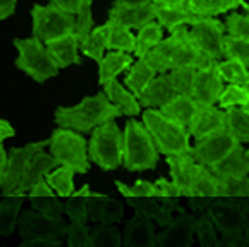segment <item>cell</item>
<instances>
[{"label":"cell","instance_id":"cell-1","mask_svg":"<svg viewBox=\"0 0 249 247\" xmlns=\"http://www.w3.org/2000/svg\"><path fill=\"white\" fill-rule=\"evenodd\" d=\"M143 58L156 69L157 74L170 72V71L184 67V65H193V67L200 69L215 63L197 47V43L193 42L192 35L184 25L170 33L168 38L161 40Z\"/></svg>","mask_w":249,"mask_h":247},{"label":"cell","instance_id":"cell-2","mask_svg":"<svg viewBox=\"0 0 249 247\" xmlns=\"http://www.w3.org/2000/svg\"><path fill=\"white\" fill-rule=\"evenodd\" d=\"M123 116L118 105L107 98L105 92L83 98L74 106H58L54 112V123L62 128L76 130L80 134H89L96 126Z\"/></svg>","mask_w":249,"mask_h":247},{"label":"cell","instance_id":"cell-3","mask_svg":"<svg viewBox=\"0 0 249 247\" xmlns=\"http://www.w3.org/2000/svg\"><path fill=\"white\" fill-rule=\"evenodd\" d=\"M159 150L143 123L136 119L126 121L123 130V168L128 172L156 170Z\"/></svg>","mask_w":249,"mask_h":247},{"label":"cell","instance_id":"cell-4","mask_svg":"<svg viewBox=\"0 0 249 247\" xmlns=\"http://www.w3.org/2000/svg\"><path fill=\"white\" fill-rule=\"evenodd\" d=\"M143 124L150 132L159 154L181 155L192 152V144H190L192 136L186 126L166 118L159 112V108H146L143 112Z\"/></svg>","mask_w":249,"mask_h":247},{"label":"cell","instance_id":"cell-5","mask_svg":"<svg viewBox=\"0 0 249 247\" xmlns=\"http://www.w3.org/2000/svg\"><path fill=\"white\" fill-rule=\"evenodd\" d=\"M89 159L105 172L123 166V130L114 123V119L92 130L89 141Z\"/></svg>","mask_w":249,"mask_h":247},{"label":"cell","instance_id":"cell-6","mask_svg":"<svg viewBox=\"0 0 249 247\" xmlns=\"http://www.w3.org/2000/svg\"><path fill=\"white\" fill-rule=\"evenodd\" d=\"M15 47L18 51L17 58V67L27 74L36 83H44L58 76V63L51 56L47 47H44V42H40L38 38H15Z\"/></svg>","mask_w":249,"mask_h":247},{"label":"cell","instance_id":"cell-7","mask_svg":"<svg viewBox=\"0 0 249 247\" xmlns=\"http://www.w3.org/2000/svg\"><path fill=\"white\" fill-rule=\"evenodd\" d=\"M49 152L54 155L58 164L71 166L76 173H87L90 170L89 142L80 132L58 126L49 137Z\"/></svg>","mask_w":249,"mask_h":247},{"label":"cell","instance_id":"cell-8","mask_svg":"<svg viewBox=\"0 0 249 247\" xmlns=\"http://www.w3.org/2000/svg\"><path fill=\"white\" fill-rule=\"evenodd\" d=\"M206 213L222 235L220 246H242V233L249 224L248 213H244L224 198H215Z\"/></svg>","mask_w":249,"mask_h":247},{"label":"cell","instance_id":"cell-9","mask_svg":"<svg viewBox=\"0 0 249 247\" xmlns=\"http://www.w3.org/2000/svg\"><path fill=\"white\" fill-rule=\"evenodd\" d=\"M33 17V36L47 43L58 36L76 33V17L67 11L58 9L56 6L35 4L31 9Z\"/></svg>","mask_w":249,"mask_h":247},{"label":"cell","instance_id":"cell-10","mask_svg":"<svg viewBox=\"0 0 249 247\" xmlns=\"http://www.w3.org/2000/svg\"><path fill=\"white\" fill-rule=\"evenodd\" d=\"M49 146V139L44 141H35L24 146H15L9 150L7 154V166L4 173L0 175V190L4 195H11V193H20V186L24 182L25 172L29 166V161L33 155L38 154L40 150Z\"/></svg>","mask_w":249,"mask_h":247},{"label":"cell","instance_id":"cell-11","mask_svg":"<svg viewBox=\"0 0 249 247\" xmlns=\"http://www.w3.org/2000/svg\"><path fill=\"white\" fill-rule=\"evenodd\" d=\"M224 31L226 25L220 20L215 17H202L197 24L192 25L190 35L212 62H220L224 58Z\"/></svg>","mask_w":249,"mask_h":247},{"label":"cell","instance_id":"cell-12","mask_svg":"<svg viewBox=\"0 0 249 247\" xmlns=\"http://www.w3.org/2000/svg\"><path fill=\"white\" fill-rule=\"evenodd\" d=\"M238 144H240V141L231 134L228 126H224L212 136H206L204 139L197 141V144L192 146L190 154L197 162L212 168L218 161H222L231 150L237 148Z\"/></svg>","mask_w":249,"mask_h":247},{"label":"cell","instance_id":"cell-13","mask_svg":"<svg viewBox=\"0 0 249 247\" xmlns=\"http://www.w3.org/2000/svg\"><path fill=\"white\" fill-rule=\"evenodd\" d=\"M18 231L24 240H38V238H47V240H62L65 236L67 226L63 224L62 218H53L40 211H24L18 218Z\"/></svg>","mask_w":249,"mask_h":247},{"label":"cell","instance_id":"cell-14","mask_svg":"<svg viewBox=\"0 0 249 247\" xmlns=\"http://www.w3.org/2000/svg\"><path fill=\"white\" fill-rule=\"evenodd\" d=\"M217 63V62H215ZM212 63L208 67L197 69V74L193 80L192 96L200 105H217L220 94L224 92V81L217 71V65Z\"/></svg>","mask_w":249,"mask_h":247},{"label":"cell","instance_id":"cell-15","mask_svg":"<svg viewBox=\"0 0 249 247\" xmlns=\"http://www.w3.org/2000/svg\"><path fill=\"white\" fill-rule=\"evenodd\" d=\"M195 220L197 216L179 213L168 226L156 236V246L159 247H190L195 236Z\"/></svg>","mask_w":249,"mask_h":247},{"label":"cell","instance_id":"cell-16","mask_svg":"<svg viewBox=\"0 0 249 247\" xmlns=\"http://www.w3.org/2000/svg\"><path fill=\"white\" fill-rule=\"evenodd\" d=\"M226 126V110L217 105H206L202 106L197 116L193 118L192 124L188 126L190 136L195 141L204 139L206 136H212L215 132Z\"/></svg>","mask_w":249,"mask_h":247},{"label":"cell","instance_id":"cell-17","mask_svg":"<svg viewBox=\"0 0 249 247\" xmlns=\"http://www.w3.org/2000/svg\"><path fill=\"white\" fill-rule=\"evenodd\" d=\"M27 195H29L33 210L40 211L44 215L53 216V218H62V215L65 213V206L62 204L56 192L51 188L45 179L38 180L36 184L27 192Z\"/></svg>","mask_w":249,"mask_h":247},{"label":"cell","instance_id":"cell-18","mask_svg":"<svg viewBox=\"0 0 249 247\" xmlns=\"http://www.w3.org/2000/svg\"><path fill=\"white\" fill-rule=\"evenodd\" d=\"M156 229L152 218L146 215L136 213L130 218L123 231V246L126 247H154L156 246Z\"/></svg>","mask_w":249,"mask_h":247},{"label":"cell","instance_id":"cell-19","mask_svg":"<svg viewBox=\"0 0 249 247\" xmlns=\"http://www.w3.org/2000/svg\"><path fill=\"white\" fill-rule=\"evenodd\" d=\"M89 220L94 224H116L123 220V202L96 193L89 200Z\"/></svg>","mask_w":249,"mask_h":247},{"label":"cell","instance_id":"cell-20","mask_svg":"<svg viewBox=\"0 0 249 247\" xmlns=\"http://www.w3.org/2000/svg\"><path fill=\"white\" fill-rule=\"evenodd\" d=\"M166 164L170 168V175L175 184L181 188L182 197L192 193V182L199 168V162L192 157V154L181 155H166Z\"/></svg>","mask_w":249,"mask_h":247},{"label":"cell","instance_id":"cell-21","mask_svg":"<svg viewBox=\"0 0 249 247\" xmlns=\"http://www.w3.org/2000/svg\"><path fill=\"white\" fill-rule=\"evenodd\" d=\"M47 51L54 58L60 69H65L69 65H80V38L76 36V33H69L63 36H58L54 40H49L45 43Z\"/></svg>","mask_w":249,"mask_h":247},{"label":"cell","instance_id":"cell-22","mask_svg":"<svg viewBox=\"0 0 249 247\" xmlns=\"http://www.w3.org/2000/svg\"><path fill=\"white\" fill-rule=\"evenodd\" d=\"M177 96L170 78V72H162V74L156 76L150 81V85L143 90V94L139 96V103L144 108H161L162 105H166L170 99H174Z\"/></svg>","mask_w":249,"mask_h":247},{"label":"cell","instance_id":"cell-23","mask_svg":"<svg viewBox=\"0 0 249 247\" xmlns=\"http://www.w3.org/2000/svg\"><path fill=\"white\" fill-rule=\"evenodd\" d=\"M157 4H146V6H116L108 11V18L118 20L119 24L126 25L130 29H141L148 22L156 20Z\"/></svg>","mask_w":249,"mask_h":247},{"label":"cell","instance_id":"cell-24","mask_svg":"<svg viewBox=\"0 0 249 247\" xmlns=\"http://www.w3.org/2000/svg\"><path fill=\"white\" fill-rule=\"evenodd\" d=\"M217 179H242L249 177V154L240 144L233 148L222 161L212 166Z\"/></svg>","mask_w":249,"mask_h":247},{"label":"cell","instance_id":"cell-25","mask_svg":"<svg viewBox=\"0 0 249 247\" xmlns=\"http://www.w3.org/2000/svg\"><path fill=\"white\" fill-rule=\"evenodd\" d=\"M204 105L197 103L190 94H177L174 99H170L166 105H162L159 108L161 114H164L166 118L174 119L177 123H181L182 126H190L193 118L197 116V112Z\"/></svg>","mask_w":249,"mask_h":247},{"label":"cell","instance_id":"cell-26","mask_svg":"<svg viewBox=\"0 0 249 247\" xmlns=\"http://www.w3.org/2000/svg\"><path fill=\"white\" fill-rule=\"evenodd\" d=\"M58 166V161L54 159V155L47 154L44 150H40L38 154L33 155V159L29 161L27 172H25L24 182L20 186V193H27L33 186L36 184L38 180H42L47 177V173H51Z\"/></svg>","mask_w":249,"mask_h":247},{"label":"cell","instance_id":"cell-27","mask_svg":"<svg viewBox=\"0 0 249 247\" xmlns=\"http://www.w3.org/2000/svg\"><path fill=\"white\" fill-rule=\"evenodd\" d=\"M103 92H105V96L112 101L114 105L119 106V110H121L123 116L136 118L137 114L141 112L139 98L134 96L128 88H124L118 80H110L108 83H105V85H103Z\"/></svg>","mask_w":249,"mask_h":247},{"label":"cell","instance_id":"cell-28","mask_svg":"<svg viewBox=\"0 0 249 247\" xmlns=\"http://www.w3.org/2000/svg\"><path fill=\"white\" fill-rule=\"evenodd\" d=\"M134 60H132L130 53H124V51H108L103 60H101L98 65H100V71H98V83L101 87L108 83L110 80H116L123 71L130 67Z\"/></svg>","mask_w":249,"mask_h":247},{"label":"cell","instance_id":"cell-29","mask_svg":"<svg viewBox=\"0 0 249 247\" xmlns=\"http://www.w3.org/2000/svg\"><path fill=\"white\" fill-rule=\"evenodd\" d=\"M126 202L130 204V208H134L136 213L146 215L148 218L156 220L161 228L168 226L174 220V213H170L164 204L161 202L159 197H128Z\"/></svg>","mask_w":249,"mask_h":247},{"label":"cell","instance_id":"cell-30","mask_svg":"<svg viewBox=\"0 0 249 247\" xmlns=\"http://www.w3.org/2000/svg\"><path fill=\"white\" fill-rule=\"evenodd\" d=\"M202 17L192 13L188 7H166V6H157L156 7V20L162 25L164 31H175L177 27L182 25H193L197 24Z\"/></svg>","mask_w":249,"mask_h":247},{"label":"cell","instance_id":"cell-31","mask_svg":"<svg viewBox=\"0 0 249 247\" xmlns=\"http://www.w3.org/2000/svg\"><path fill=\"white\" fill-rule=\"evenodd\" d=\"M186 7L199 17H217L238 7H244L249 13V2L246 0H186Z\"/></svg>","mask_w":249,"mask_h":247},{"label":"cell","instance_id":"cell-32","mask_svg":"<svg viewBox=\"0 0 249 247\" xmlns=\"http://www.w3.org/2000/svg\"><path fill=\"white\" fill-rule=\"evenodd\" d=\"M157 76V71L150 65L144 58H139L134 65L128 67V72L124 76V87L130 90L134 96H141L143 90L150 85V81Z\"/></svg>","mask_w":249,"mask_h":247},{"label":"cell","instance_id":"cell-33","mask_svg":"<svg viewBox=\"0 0 249 247\" xmlns=\"http://www.w3.org/2000/svg\"><path fill=\"white\" fill-rule=\"evenodd\" d=\"M25 200V193H11L4 195L0 204V236H9L15 231L17 216Z\"/></svg>","mask_w":249,"mask_h":247},{"label":"cell","instance_id":"cell-34","mask_svg":"<svg viewBox=\"0 0 249 247\" xmlns=\"http://www.w3.org/2000/svg\"><path fill=\"white\" fill-rule=\"evenodd\" d=\"M107 40H108V24L98 25L94 27L83 42H80V51L83 56H87L96 63H100L105 56L107 51Z\"/></svg>","mask_w":249,"mask_h":247},{"label":"cell","instance_id":"cell-35","mask_svg":"<svg viewBox=\"0 0 249 247\" xmlns=\"http://www.w3.org/2000/svg\"><path fill=\"white\" fill-rule=\"evenodd\" d=\"M108 40H107V49L108 51H124V53H134L136 49V36L132 35V29L126 25L119 24L118 20L108 18Z\"/></svg>","mask_w":249,"mask_h":247},{"label":"cell","instance_id":"cell-36","mask_svg":"<svg viewBox=\"0 0 249 247\" xmlns=\"http://www.w3.org/2000/svg\"><path fill=\"white\" fill-rule=\"evenodd\" d=\"M94 195L89 184H83L69 197L65 204V213L71 218V222H87L89 220V200Z\"/></svg>","mask_w":249,"mask_h":247},{"label":"cell","instance_id":"cell-37","mask_svg":"<svg viewBox=\"0 0 249 247\" xmlns=\"http://www.w3.org/2000/svg\"><path fill=\"white\" fill-rule=\"evenodd\" d=\"M74 175L76 172L71 166L65 164H58L51 173H47L45 180L49 182V186L56 192L60 198H69L74 193Z\"/></svg>","mask_w":249,"mask_h":247},{"label":"cell","instance_id":"cell-38","mask_svg":"<svg viewBox=\"0 0 249 247\" xmlns=\"http://www.w3.org/2000/svg\"><path fill=\"white\" fill-rule=\"evenodd\" d=\"M162 25L157 22V20H152L146 25H143L141 29H137V36H136V49H134V54L137 58H143L146 53L156 47L157 43L162 40Z\"/></svg>","mask_w":249,"mask_h":247},{"label":"cell","instance_id":"cell-39","mask_svg":"<svg viewBox=\"0 0 249 247\" xmlns=\"http://www.w3.org/2000/svg\"><path fill=\"white\" fill-rule=\"evenodd\" d=\"M217 71L222 81L231 83V85L249 87V67L244 65L238 60H224V62H217Z\"/></svg>","mask_w":249,"mask_h":247},{"label":"cell","instance_id":"cell-40","mask_svg":"<svg viewBox=\"0 0 249 247\" xmlns=\"http://www.w3.org/2000/svg\"><path fill=\"white\" fill-rule=\"evenodd\" d=\"M190 195H206V197L213 198L218 197V179L215 177V173L212 172V168H208L199 162L195 179L192 182V193Z\"/></svg>","mask_w":249,"mask_h":247},{"label":"cell","instance_id":"cell-41","mask_svg":"<svg viewBox=\"0 0 249 247\" xmlns=\"http://www.w3.org/2000/svg\"><path fill=\"white\" fill-rule=\"evenodd\" d=\"M226 126L240 142H249V112L244 106L226 108Z\"/></svg>","mask_w":249,"mask_h":247},{"label":"cell","instance_id":"cell-42","mask_svg":"<svg viewBox=\"0 0 249 247\" xmlns=\"http://www.w3.org/2000/svg\"><path fill=\"white\" fill-rule=\"evenodd\" d=\"M123 246V235L110 224H101L90 233V247H119Z\"/></svg>","mask_w":249,"mask_h":247},{"label":"cell","instance_id":"cell-43","mask_svg":"<svg viewBox=\"0 0 249 247\" xmlns=\"http://www.w3.org/2000/svg\"><path fill=\"white\" fill-rule=\"evenodd\" d=\"M114 186L118 188V192L121 193L124 198H128V197H161V192H159V188H157L156 182H148V180H144V179L136 180L132 186L124 184V182H121V180H116Z\"/></svg>","mask_w":249,"mask_h":247},{"label":"cell","instance_id":"cell-44","mask_svg":"<svg viewBox=\"0 0 249 247\" xmlns=\"http://www.w3.org/2000/svg\"><path fill=\"white\" fill-rule=\"evenodd\" d=\"M195 236L199 238L202 247L220 246L218 231H217V228H215V224L212 222V218L208 216V213L202 216H197V220H195Z\"/></svg>","mask_w":249,"mask_h":247},{"label":"cell","instance_id":"cell-45","mask_svg":"<svg viewBox=\"0 0 249 247\" xmlns=\"http://www.w3.org/2000/svg\"><path fill=\"white\" fill-rule=\"evenodd\" d=\"M249 103V87L228 85L224 87V92L220 94L217 106L220 108H231V106H246Z\"/></svg>","mask_w":249,"mask_h":247},{"label":"cell","instance_id":"cell-46","mask_svg":"<svg viewBox=\"0 0 249 247\" xmlns=\"http://www.w3.org/2000/svg\"><path fill=\"white\" fill-rule=\"evenodd\" d=\"M197 69L193 65H184V67H177L174 71H170V78L174 83V88L177 94H192V87Z\"/></svg>","mask_w":249,"mask_h":247},{"label":"cell","instance_id":"cell-47","mask_svg":"<svg viewBox=\"0 0 249 247\" xmlns=\"http://www.w3.org/2000/svg\"><path fill=\"white\" fill-rule=\"evenodd\" d=\"M224 56L230 60H238L249 67V40L237 36H224Z\"/></svg>","mask_w":249,"mask_h":247},{"label":"cell","instance_id":"cell-48","mask_svg":"<svg viewBox=\"0 0 249 247\" xmlns=\"http://www.w3.org/2000/svg\"><path fill=\"white\" fill-rule=\"evenodd\" d=\"M94 29V18H92V0H85L76 13V36L83 42Z\"/></svg>","mask_w":249,"mask_h":247},{"label":"cell","instance_id":"cell-49","mask_svg":"<svg viewBox=\"0 0 249 247\" xmlns=\"http://www.w3.org/2000/svg\"><path fill=\"white\" fill-rule=\"evenodd\" d=\"M249 195V177L242 179H218V197Z\"/></svg>","mask_w":249,"mask_h":247},{"label":"cell","instance_id":"cell-50","mask_svg":"<svg viewBox=\"0 0 249 247\" xmlns=\"http://www.w3.org/2000/svg\"><path fill=\"white\" fill-rule=\"evenodd\" d=\"M65 236L71 247H90V231L85 222H71V226H67Z\"/></svg>","mask_w":249,"mask_h":247},{"label":"cell","instance_id":"cell-51","mask_svg":"<svg viewBox=\"0 0 249 247\" xmlns=\"http://www.w3.org/2000/svg\"><path fill=\"white\" fill-rule=\"evenodd\" d=\"M226 31L231 36L249 40V13L248 15L231 13L230 17L226 18Z\"/></svg>","mask_w":249,"mask_h":247},{"label":"cell","instance_id":"cell-52","mask_svg":"<svg viewBox=\"0 0 249 247\" xmlns=\"http://www.w3.org/2000/svg\"><path fill=\"white\" fill-rule=\"evenodd\" d=\"M188 198V206L190 210L195 211V213H204L208 211V208L212 206V202L215 200L213 197H206V195H190Z\"/></svg>","mask_w":249,"mask_h":247},{"label":"cell","instance_id":"cell-53","mask_svg":"<svg viewBox=\"0 0 249 247\" xmlns=\"http://www.w3.org/2000/svg\"><path fill=\"white\" fill-rule=\"evenodd\" d=\"M53 6H56L58 9H62V11H67L71 15H76L80 6L85 2V0H49Z\"/></svg>","mask_w":249,"mask_h":247},{"label":"cell","instance_id":"cell-54","mask_svg":"<svg viewBox=\"0 0 249 247\" xmlns=\"http://www.w3.org/2000/svg\"><path fill=\"white\" fill-rule=\"evenodd\" d=\"M18 0H0V22L15 15V7H17Z\"/></svg>","mask_w":249,"mask_h":247},{"label":"cell","instance_id":"cell-55","mask_svg":"<svg viewBox=\"0 0 249 247\" xmlns=\"http://www.w3.org/2000/svg\"><path fill=\"white\" fill-rule=\"evenodd\" d=\"M22 247H60L62 240H47V238H38V240H24L20 244Z\"/></svg>","mask_w":249,"mask_h":247},{"label":"cell","instance_id":"cell-56","mask_svg":"<svg viewBox=\"0 0 249 247\" xmlns=\"http://www.w3.org/2000/svg\"><path fill=\"white\" fill-rule=\"evenodd\" d=\"M11 137H15V128L11 126L9 121L0 119V141L4 142L6 139H11Z\"/></svg>","mask_w":249,"mask_h":247},{"label":"cell","instance_id":"cell-57","mask_svg":"<svg viewBox=\"0 0 249 247\" xmlns=\"http://www.w3.org/2000/svg\"><path fill=\"white\" fill-rule=\"evenodd\" d=\"M152 2L154 0H114L116 6H146Z\"/></svg>","mask_w":249,"mask_h":247},{"label":"cell","instance_id":"cell-58","mask_svg":"<svg viewBox=\"0 0 249 247\" xmlns=\"http://www.w3.org/2000/svg\"><path fill=\"white\" fill-rule=\"evenodd\" d=\"M157 6L166 7H186V0H154Z\"/></svg>","mask_w":249,"mask_h":247},{"label":"cell","instance_id":"cell-59","mask_svg":"<svg viewBox=\"0 0 249 247\" xmlns=\"http://www.w3.org/2000/svg\"><path fill=\"white\" fill-rule=\"evenodd\" d=\"M6 166H7V152L4 150V144H2V141H0V175L4 173Z\"/></svg>","mask_w":249,"mask_h":247},{"label":"cell","instance_id":"cell-60","mask_svg":"<svg viewBox=\"0 0 249 247\" xmlns=\"http://www.w3.org/2000/svg\"><path fill=\"white\" fill-rule=\"evenodd\" d=\"M242 246H249V224L246 226V229H244L242 233Z\"/></svg>","mask_w":249,"mask_h":247},{"label":"cell","instance_id":"cell-61","mask_svg":"<svg viewBox=\"0 0 249 247\" xmlns=\"http://www.w3.org/2000/svg\"><path fill=\"white\" fill-rule=\"evenodd\" d=\"M244 108H246V110H248V112H249V103H248V105H246V106H244Z\"/></svg>","mask_w":249,"mask_h":247},{"label":"cell","instance_id":"cell-62","mask_svg":"<svg viewBox=\"0 0 249 247\" xmlns=\"http://www.w3.org/2000/svg\"><path fill=\"white\" fill-rule=\"evenodd\" d=\"M248 154H249V148H248Z\"/></svg>","mask_w":249,"mask_h":247},{"label":"cell","instance_id":"cell-63","mask_svg":"<svg viewBox=\"0 0 249 247\" xmlns=\"http://www.w3.org/2000/svg\"><path fill=\"white\" fill-rule=\"evenodd\" d=\"M0 204H2V200H0Z\"/></svg>","mask_w":249,"mask_h":247}]
</instances>
